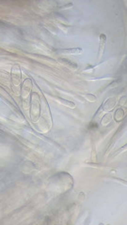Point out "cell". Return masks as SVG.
<instances>
[{"mask_svg":"<svg viewBox=\"0 0 127 225\" xmlns=\"http://www.w3.org/2000/svg\"><path fill=\"white\" fill-rule=\"evenodd\" d=\"M60 60V62H62L63 64H66V65H68L70 68H72V67H74V69H76L77 68V66H76V64H75V63H72V62H70L68 59H65V58H60L59 59Z\"/></svg>","mask_w":127,"mask_h":225,"instance_id":"277c9868","label":"cell"},{"mask_svg":"<svg viewBox=\"0 0 127 225\" xmlns=\"http://www.w3.org/2000/svg\"><path fill=\"white\" fill-rule=\"evenodd\" d=\"M98 126H97V124L96 123H94V122H92L89 125H88V128L89 129H93V128H96Z\"/></svg>","mask_w":127,"mask_h":225,"instance_id":"5b68a950","label":"cell"},{"mask_svg":"<svg viewBox=\"0 0 127 225\" xmlns=\"http://www.w3.org/2000/svg\"><path fill=\"white\" fill-rule=\"evenodd\" d=\"M59 53H72V54H77L81 53L83 50L81 48H75V49H62V50H58Z\"/></svg>","mask_w":127,"mask_h":225,"instance_id":"3957f363","label":"cell"},{"mask_svg":"<svg viewBox=\"0 0 127 225\" xmlns=\"http://www.w3.org/2000/svg\"><path fill=\"white\" fill-rule=\"evenodd\" d=\"M106 41V37L104 34H101L100 35V46H99V58H101V56L104 53V43Z\"/></svg>","mask_w":127,"mask_h":225,"instance_id":"7a4b0ae2","label":"cell"},{"mask_svg":"<svg viewBox=\"0 0 127 225\" xmlns=\"http://www.w3.org/2000/svg\"><path fill=\"white\" fill-rule=\"evenodd\" d=\"M20 66L19 65H14L13 69H12V81L14 83V85H18L20 84V80H21V76H20Z\"/></svg>","mask_w":127,"mask_h":225,"instance_id":"6da1fadb","label":"cell"}]
</instances>
